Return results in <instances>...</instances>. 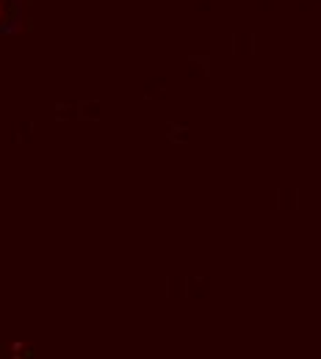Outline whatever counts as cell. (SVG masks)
<instances>
[{
  "mask_svg": "<svg viewBox=\"0 0 321 359\" xmlns=\"http://www.w3.org/2000/svg\"><path fill=\"white\" fill-rule=\"evenodd\" d=\"M0 17H3V6H0Z\"/></svg>",
  "mask_w": 321,
  "mask_h": 359,
  "instance_id": "obj_1",
  "label": "cell"
}]
</instances>
